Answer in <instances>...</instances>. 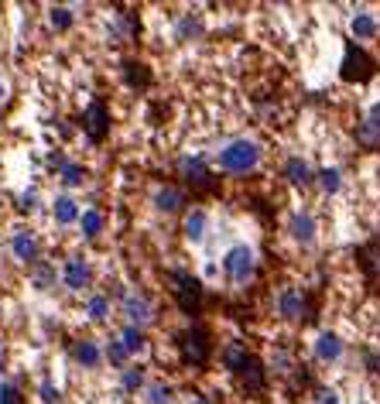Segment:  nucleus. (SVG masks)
<instances>
[{
    "label": "nucleus",
    "mask_w": 380,
    "mask_h": 404,
    "mask_svg": "<svg viewBox=\"0 0 380 404\" xmlns=\"http://www.w3.org/2000/svg\"><path fill=\"white\" fill-rule=\"evenodd\" d=\"M192 404H210V401H206V398H195V401H192Z\"/></svg>",
    "instance_id": "c03bdc74"
},
{
    "label": "nucleus",
    "mask_w": 380,
    "mask_h": 404,
    "mask_svg": "<svg viewBox=\"0 0 380 404\" xmlns=\"http://www.w3.org/2000/svg\"><path fill=\"white\" fill-rule=\"evenodd\" d=\"M342 339L336 332H319V339H315V360H322V364H336L342 356Z\"/></svg>",
    "instance_id": "dca6fc26"
},
{
    "label": "nucleus",
    "mask_w": 380,
    "mask_h": 404,
    "mask_svg": "<svg viewBox=\"0 0 380 404\" xmlns=\"http://www.w3.org/2000/svg\"><path fill=\"white\" fill-rule=\"evenodd\" d=\"M171 401H175V394H171L168 384H151L148 394H144V404H171Z\"/></svg>",
    "instance_id": "473e14b6"
},
{
    "label": "nucleus",
    "mask_w": 380,
    "mask_h": 404,
    "mask_svg": "<svg viewBox=\"0 0 380 404\" xmlns=\"http://www.w3.org/2000/svg\"><path fill=\"white\" fill-rule=\"evenodd\" d=\"M62 182H65L69 189L82 185V182H86V168H82V165H76V161H69V165L62 168Z\"/></svg>",
    "instance_id": "72a5a7b5"
},
{
    "label": "nucleus",
    "mask_w": 380,
    "mask_h": 404,
    "mask_svg": "<svg viewBox=\"0 0 380 404\" xmlns=\"http://www.w3.org/2000/svg\"><path fill=\"white\" fill-rule=\"evenodd\" d=\"M377 35V21L370 18L367 11H360L357 18H353V38H360V41H370Z\"/></svg>",
    "instance_id": "a878e982"
},
{
    "label": "nucleus",
    "mask_w": 380,
    "mask_h": 404,
    "mask_svg": "<svg viewBox=\"0 0 380 404\" xmlns=\"http://www.w3.org/2000/svg\"><path fill=\"white\" fill-rule=\"evenodd\" d=\"M363 264H367L370 274H380V251L377 247H367V251H363Z\"/></svg>",
    "instance_id": "4c0bfd02"
},
{
    "label": "nucleus",
    "mask_w": 380,
    "mask_h": 404,
    "mask_svg": "<svg viewBox=\"0 0 380 404\" xmlns=\"http://www.w3.org/2000/svg\"><path fill=\"white\" fill-rule=\"evenodd\" d=\"M377 72V62L370 58V52H363L357 41H346V52H342V65L340 76L342 82H367V79Z\"/></svg>",
    "instance_id": "20e7f679"
},
{
    "label": "nucleus",
    "mask_w": 380,
    "mask_h": 404,
    "mask_svg": "<svg viewBox=\"0 0 380 404\" xmlns=\"http://www.w3.org/2000/svg\"><path fill=\"white\" fill-rule=\"evenodd\" d=\"M363 360H367V370L380 373V356H377V353H363Z\"/></svg>",
    "instance_id": "79ce46f5"
},
{
    "label": "nucleus",
    "mask_w": 380,
    "mask_h": 404,
    "mask_svg": "<svg viewBox=\"0 0 380 404\" xmlns=\"http://www.w3.org/2000/svg\"><path fill=\"white\" fill-rule=\"evenodd\" d=\"M315 404H340V394L329 391V387H319V391H315Z\"/></svg>",
    "instance_id": "58836bf2"
},
{
    "label": "nucleus",
    "mask_w": 380,
    "mask_h": 404,
    "mask_svg": "<svg viewBox=\"0 0 380 404\" xmlns=\"http://www.w3.org/2000/svg\"><path fill=\"white\" fill-rule=\"evenodd\" d=\"M38 394H41V401H45V404H58V401H62V398H58V387L52 384V381H41Z\"/></svg>",
    "instance_id": "e433bc0d"
},
{
    "label": "nucleus",
    "mask_w": 380,
    "mask_h": 404,
    "mask_svg": "<svg viewBox=\"0 0 380 404\" xmlns=\"http://www.w3.org/2000/svg\"><path fill=\"white\" fill-rule=\"evenodd\" d=\"M120 69H124L127 86H134V89H148V86H151V69H148L144 62H134V58H127Z\"/></svg>",
    "instance_id": "412c9836"
},
{
    "label": "nucleus",
    "mask_w": 380,
    "mask_h": 404,
    "mask_svg": "<svg viewBox=\"0 0 380 404\" xmlns=\"http://www.w3.org/2000/svg\"><path fill=\"white\" fill-rule=\"evenodd\" d=\"M175 346H178L182 364L192 366V370H202L212 356V336L206 326H189L175 336Z\"/></svg>",
    "instance_id": "f257e3e1"
},
{
    "label": "nucleus",
    "mask_w": 380,
    "mask_h": 404,
    "mask_svg": "<svg viewBox=\"0 0 380 404\" xmlns=\"http://www.w3.org/2000/svg\"><path fill=\"white\" fill-rule=\"evenodd\" d=\"M308 312V298L302 288H281L278 291V315L288 322H302Z\"/></svg>",
    "instance_id": "1a4fd4ad"
},
{
    "label": "nucleus",
    "mask_w": 380,
    "mask_h": 404,
    "mask_svg": "<svg viewBox=\"0 0 380 404\" xmlns=\"http://www.w3.org/2000/svg\"><path fill=\"white\" fill-rule=\"evenodd\" d=\"M79 226H82V236H86V240H96V236L103 233V226H107V219H103L99 209H86L79 216Z\"/></svg>",
    "instance_id": "5701e85b"
},
{
    "label": "nucleus",
    "mask_w": 380,
    "mask_h": 404,
    "mask_svg": "<svg viewBox=\"0 0 380 404\" xmlns=\"http://www.w3.org/2000/svg\"><path fill=\"white\" fill-rule=\"evenodd\" d=\"M103 356L110 360V366L124 370V366H127V356H131V353L124 349V343H120V339H110V343H107V349H103Z\"/></svg>",
    "instance_id": "7c9ffc66"
},
{
    "label": "nucleus",
    "mask_w": 380,
    "mask_h": 404,
    "mask_svg": "<svg viewBox=\"0 0 380 404\" xmlns=\"http://www.w3.org/2000/svg\"><path fill=\"white\" fill-rule=\"evenodd\" d=\"M247 360H250V349L244 346V343H229V346L223 349V364H227L229 373H237V370L247 364Z\"/></svg>",
    "instance_id": "b1692460"
},
{
    "label": "nucleus",
    "mask_w": 380,
    "mask_h": 404,
    "mask_svg": "<svg viewBox=\"0 0 380 404\" xmlns=\"http://www.w3.org/2000/svg\"><path fill=\"white\" fill-rule=\"evenodd\" d=\"M35 206H38V195H35V192H24L18 199V209L21 212H35Z\"/></svg>",
    "instance_id": "ea45409f"
},
{
    "label": "nucleus",
    "mask_w": 380,
    "mask_h": 404,
    "mask_svg": "<svg viewBox=\"0 0 380 404\" xmlns=\"http://www.w3.org/2000/svg\"><path fill=\"white\" fill-rule=\"evenodd\" d=\"M206 226H210V216H206V209H192L189 216H185V226H182V233H185V240L199 244V240L206 236Z\"/></svg>",
    "instance_id": "4be33fe9"
},
{
    "label": "nucleus",
    "mask_w": 380,
    "mask_h": 404,
    "mask_svg": "<svg viewBox=\"0 0 380 404\" xmlns=\"http://www.w3.org/2000/svg\"><path fill=\"white\" fill-rule=\"evenodd\" d=\"M137 31H141V21L134 18L131 11H116V24L110 28V41H131L137 38Z\"/></svg>",
    "instance_id": "6ab92c4d"
},
{
    "label": "nucleus",
    "mask_w": 380,
    "mask_h": 404,
    "mask_svg": "<svg viewBox=\"0 0 380 404\" xmlns=\"http://www.w3.org/2000/svg\"><path fill=\"white\" fill-rule=\"evenodd\" d=\"M185 202H189V195L182 192V189H175V185H161V189L154 192V209L165 212V216L182 212L185 209Z\"/></svg>",
    "instance_id": "4468645a"
},
{
    "label": "nucleus",
    "mask_w": 380,
    "mask_h": 404,
    "mask_svg": "<svg viewBox=\"0 0 380 404\" xmlns=\"http://www.w3.org/2000/svg\"><path fill=\"white\" fill-rule=\"evenodd\" d=\"M168 278H171V295H175V302L182 308V315H189V319L202 315L206 285H202L195 274H189V271H168Z\"/></svg>",
    "instance_id": "f03ea898"
},
{
    "label": "nucleus",
    "mask_w": 380,
    "mask_h": 404,
    "mask_svg": "<svg viewBox=\"0 0 380 404\" xmlns=\"http://www.w3.org/2000/svg\"><path fill=\"white\" fill-rule=\"evenodd\" d=\"M72 360H76L79 366H86V370H93V366H99V360H103V349L96 346L93 339H76V343H72Z\"/></svg>",
    "instance_id": "a211bd4d"
},
{
    "label": "nucleus",
    "mask_w": 380,
    "mask_h": 404,
    "mask_svg": "<svg viewBox=\"0 0 380 404\" xmlns=\"http://www.w3.org/2000/svg\"><path fill=\"white\" fill-rule=\"evenodd\" d=\"M0 404H24V398L14 384H0Z\"/></svg>",
    "instance_id": "c9c22d12"
},
{
    "label": "nucleus",
    "mask_w": 380,
    "mask_h": 404,
    "mask_svg": "<svg viewBox=\"0 0 380 404\" xmlns=\"http://www.w3.org/2000/svg\"><path fill=\"white\" fill-rule=\"evenodd\" d=\"M120 387H124V394H137V391L144 387V366H124Z\"/></svg>",
    "instance_id": "cd10ccee"
},
{
    "label": "nucleus",
    "mask_w": 380,
    "mask_h": 404,
    "mask_svg": "<svg viewBox=\"0 0 380 404\" xmlns=\"http://www.w3.org/2000/svg\"><path fill=\"white\" fill-rule=\"evenodd\" d=\"M4 103H7V86L0 82V107H4Z\"/></svg>",
    "instance_id": "37998d69"
},
{
    "label": "nucleus",
    "mask_w": 380,
    "mask_h": 404,
    "mask_svg": "<svg viewBox=\"0 0 380 404\" xmlns=\"http://www.w3.org/2000/svg\"><path fill=\"white\" fill-rule=\"evenodd\" d=\"M11 253L18 257L21 264H35L38 261V240L31 230H18L11 236Z\"/></svg>",
    "instance_id": "2eb2a0df"
},
{
    "label": "nucleus",
    "mask_w": 380,
    "mask_h": 404,
    "mask_svg": "<svg viewBox=\"0 0 380 404\" xmlns=\"http://www.w3.org/2000/svg\"><path fill=\"white\" fill-rule=\"evenodd\" d=\"M124 315H127V319H131V326H137V329L151 326V322H154L151 298H148L144 291H127V295H124Z\"/></svg>",
    "instance_id": "6e6552de"
},
{
    "label": "nucleus",
    "mask_w": 380,
    "mask_h": 404,
    "mask_svg": "<svg viewBox=\"0 0 380 404\" xmlns=\"http://www.w3.org/2000/svg\"><path fill=\"white\" fill-rule=\"evenodd\" d=\"M237 381L244 384V391H247V394H261V391L267 387V366L261 364L254 353H250V360L240 366V370H237Z\"/></svg>",
    "instance_id": "9b49d317"
},
{
    "label": "nucleus",
    "mask_w": 380,
    "mask_h": 404,
    "mask_svg": "<svg viewBox=\"0 0 380 404\" xmlns=\"http://www.w3.org/2000/svg\"><path fill=\"white\" fill-rule=\"evenodd\" d=\"M62 281H65L72 291L89 288V281H93V268H89L82 257H69V261H65V271H62Z\"/></svg>",
    "instance_id": "ddd939ff"
},
{
    "label": "nucleus",
    "mask_w": 380,
    "mask_h": 404,
    "mask_svg": "<svg viewBox=\"0 0 380 404\" xmlns=\"http://www.w3.org/2000/svg\"><path fill=\"white\" fill-rule=\"evenodd\" d=\"M254 271H257V257H254V251H250L247 244L229 247L227 257H223V274H227L233 285H247L250 278H254Z\"/></svg>",
    "instance_id": "39448f33"
},
{
    "label": "nucleus",
    "mask_w": 380,
    "mask_h": 404,
    "mask_svg": "<svg viewBox=\"0 0 380 404\" xmlns=\"http://www.w3.org/2000/svg\"><path fill=\"white\" fill-rule=\"evenodd\" d=\"M261 165V148L254 141H229L219 151V168L229 175H247Z\"/></svg>",
    "instance_id": "7ed1b4c3"
},
{
    "label": "nucleus",
    "mask_w": 380,
    "mask_h": 404,
    "mask_svg": "<svg viewBox=\"0 0 380 404\" xmlns=\"http://www.w3.org/2000/svg\"><path fill=\"white\" fill-rule=\"evenodd\" d=\"M120 343H124V349L127 353H141V349L148 346V336H144V329H137V326H127L124 332H120Z\"/></svg>",
    "instance_id": "393cba45"
},
{
    "label": "nucleus",
    "mask_w": 380,
    "mask_h": 404,
    "mask_svg": "<svg viewBox=\"0 0 380 404\" xmlns=\"http://www.w3.org/2000/svg\"><path fill=\"white\" fill-rule=\"evenodd\" d=\"M65 165H69V161H65V154H62V151H52V154H48V168H55V172H62Z\"/></svg>",
    "instance_id": "a19ab883"
},
{
    "label": "nucleus",
    "mask_w": 380,
    "mask_h": 404,
    "mask_svg": "<svg viewBox=\"0 0 380 404\" xmlns=\"http://www.w3.org/2000/svg\"><path fill=\"white\" fill-rule=\"evenodd\" d=\"M315 178H319V185H322L325 195H336L342 185V175L340 168H322V172H315Z\"/></svg>",
    "instance_id": "c756f323"
},
{
    "label": "nucleus",
    "mask_w": 380,
    "mask_h": 404,
    "mask_svg": "<svg viewBox=\"0 0 380 404\" xmlns=\"http://www.w3.org/2000/svg\"><path fill=\"white\" fill-rule=\"evenodd\" d=\"M52 219H55L58 226H72L79 219V206L72 195H58L55 202H52Z\"/></svg>",
    "instance_id": "aec40b11"
},
{
    "label": "nucleus",
    "mask_w": 380,
    "mask_h": 404,
    "mask_svg": "<svg viewBox=\"0 0 380 404\" xmlns=\"http://www.w3.org/2000/svg\"><path fill=\"white\" fill-rule=\"evenodd\" d=\"M178 175L185 178V185H192V189H202V192H212V189H216V175H212L210 165H206L202 158H195V154H182V158H178Z\"/></svg>",
    "instance_id": "0eeeda50"
},
{
    "label": "nucleus",
    "mask_w": 380,
    "mask_h": 404,
    "mask_svg": "<svg viewBox=\"0 0 380 404\" xmlns=\"http://www.w3.org/2000/svg\"><path fill=\"white\" fill-rule=\"evenodd\" d=\"M175 35H178L182 41L199 38V35H202V21H199V18H192V14H185V18H182L178 24H175Z\"/></svg>",
    "instance_id": "c85d7f7f"
},
{
    "label": "nucleus",
    "mask_w": 380,
    "mask_h": 404,
    "mask_svg": "<svg viewBox=\"0 0 380 404\" xmlns=\"http://www.w3.org/2000/svg\"><path fill=\"white\" fill-rule=\"evenodd\" d=\"M288 233H291V240H295V244L312 247V244H315V236H319V223H315V216H312V212H291V219H288Z\"/></svg>",
    "instance_id": "9d476101"
},
{
    "label": "nucleus",
    "mask_w": 380,
    "mask_h": 404,
    "mask_svg": "<svg viewBox=\"0 0 380 404\" xmlns=\"http://www.w3.org/2000/svg\"><path fill=\"white\" fill-rule=\"evenodd\" d=\"M79 124H82V134L89 137L93 144H103L107 134H110V107L99 97L89 99V107L82 110V120H79Z\"/></svg>",
    "instance_id": "423d86ee"
},
{
    "label": "nucleus",
    "mask_w": 380,
    "mask_h": 404,
    "mask_svg": "<svg viewBox=\"0 0 380 404\" xmlns=\"http://www.w3.org/2000/svg\"><path fill=\"white\" fill-rule=\"evenodd\" d=\"M52 281H55V268H52V264H38V268H35V285H38V288H48Z\"/></svg>",
    "instance_id": "f704fd0d"
},
{
    "label": "nucleus",
    "mask_w": 380,
    "mask_h": 404,
    "mask_svg": "<svg viewBox=\"0 0 380 404\" xmlns=\"http://www.w3.org/2000/svg\"><path fill=\"white\" fill-rule=\"evenodd\" d=\"M86 312H89V319H93V322H103V319L110 315V295H89Z\"/></svg>",
    "instance_id": "bb28decb"
},
{
    "label": "nucleus",
    "mask_w": 380,
    "mask_h": 404,
    "mask_svg": "<svg viewBox=\"0 0 380 404\" xmlns=\"http://www.w3.org/2000/svg\"><path fill=\"white\" fill-rule=\"evenodd\" d=\"M357 144L363 151H380V103L360 120L357 127Z\"/></svg>",
    "instance_id": "f8f14e48"
},
{
    "label": "nucleus",
    "mask_w": 380,
    "mask_h": 404,
    "mask_svg": "<svg viewBox=\"0 0 380 404\" xmlns=\"http://www.w3.org/2000/svg\"><path fill=\"white\" fill-rule=\"evenodd\" d=\"M48 21H52L55 31H69L72 21H76V14H72V7H52V11H48Z\"/></svg>",
    "instance_id": "2f4dec72"
},
{
    "label": "nucleus",
    "mask_w": 380,
    "mask_h": 404,
    "mask_svg": "<svg viewBox=\"0 0 380 404\" xmlns=\"http://www.w3.org/2000/svg\"><path fill=\"white\" fill-rule=\"evenodd\" d=\"M285 178L295 185V189H305V185H312L315 172H312V165H308L305 158H288L285 161Z\"/></svg>",
    "instance_id": "f3484780"
}]
</instances>
